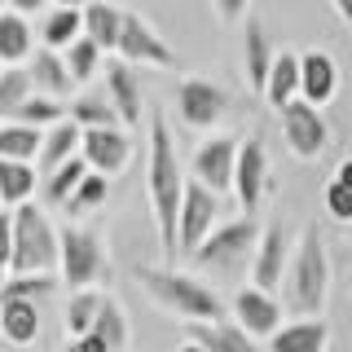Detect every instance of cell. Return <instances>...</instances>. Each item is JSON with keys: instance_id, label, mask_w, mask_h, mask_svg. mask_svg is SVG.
Segmentation results:
<instances>
[{"instance_id": "21", "label": "cell", "mask_w": 352, "mask_h": 352, "mask_svg": "<svg viewBox=\"0 0 352 352\" xmlns=\"http://www.w3.org/2000/svg\"><path fill=\"white\" fill-rule=\"evenodd\" d=\"M242 66H247V84L256 93H264L269 66H273V44H269L264 22H256V18H242Z\"/></svg>"}, {"instance_id": "4", "label": "cell", "mask_w": 352, "mask_h": 352, "mask_svg": "<svg viewBox=\"0 0 352 352\" xmlns=\"http://www.w3.org/2000/svg\"><path fill=\"white\" fill-rule=\"evenodd\" d=\"M31 273H58V225L36 198L14 207V256H9V278Z\"/></svg>"}, {"instance_id": "19", "label": "cell", "mask_w": 352, "mask_h": 352, "mask_svg": "<svg viewBox=\"0 0 352 352\" xmlns=\"http://www.w3.org/2000/svg\"><path fill=\"white\" fill-rule=\"evenodd\" d=\"M27 75H31V84H36V93L44 97H71L75 93V80H71V71H66V62H62V53L58 49H40L27 58Z\"/></svg>"}, {"instance_id": "28", "label": "cell", "mask_w": 352, "mask_h": 352, "mask_svg": "<svg viewBox=\"0 0 352 352\" xmlns=\"http://www.w3.org/2000/svg\"><path fill=\"white\" fill-rule=\"evenodd\" d=\"M80 14H84V36L93 40L102 53H115L119 27H124V9L110 5V0H93L88 9H80Z\"/></svg>"}, {"instance_id": "10", "label": "cell", "mask_w": 352, "mask_h": 352, "mask_svg": "<svg viewBox=\"0 0 352 352\" xmlns=\"http://www.w3.org/2000/svg\"><path fill=\"white\" fill-rule=\"evenodd\" d=\"M278 115H282V137H286V150H291L295 159L313 163L317 154H322V150L330 146V128H326L322 106H313V102H304V97H295V102H291V106H282Z\"/></svg>"}, {"instance_id": "42", "label": "cell", "mask_w": 352, "mask_h": 352, "mask_svg": "<svg viewBox=\"0 0 352 352\" xmlns=\"http://www.w3.org/2000/svg\"><path fill=\"white\" fill-rule=\"evenodd\" d=\"M49 5H53V0H9V9L22 14V18H27V14H44Z\"/></svg>"}, {"instance_id": "12", "label": "cell", "mask_w": 352, "mask_h": 352, "mask_svg": "<svg viewBox=\"0 0 352 352\" xmlns=\"http://www.w3.org/2000/svg\"><path fill=\"white\" fill-rule=\"evenodd\" d=\"M234 159H238V137H220V132L207 137L190 159L194 181L207 185L212 194H234Z\"/></svg>"}, {"instance_id": "34", "label": "cell", "mask_w": 352, "mask_h": 352, "mask_svg": "<svg viewBox=\"0 0 352 352\" xmlns=\"http://www.w3.org/2000/svg\"><path fill=\"white\" fill-rule=\"evenodd\" d=\"M102 300L106 295L97 291H71V300H66V335L71 339H80V335H88L93 330V322H97V308H102Z\"/></svg>"}, {"instance_id": "46", "label": "cell", "mask_w": 352, "mask_h": 352, "mask_svg": "<svg viewBox=\"0 0 352 352\" xmlns=\"http://www.w3.org/2000/svg\"><path fill=\"white\" fill-rule=\"evenodd\" d=\"M53 5H62V9H88L93 0H53Z\"/></svg>"}, {"instance_id": "24", "label": "cell", "mask_w": 352, "mask_h": 352, "mask_svg": "<svg viewBox=\"0 0 352 352\" xmlns=\"http://www.w3.org/2000/svg\"><path fill=\"white\" fill-rule=\"evenodd\" d=\"M66 119H71V124H80V128H124L106 88H80V93H75V102L66 106Z\"/></svg>"}, {"instance_id": "33", "label": "cell", "mask_w": 352, "mask_h": 352, "mask_svg": "<svg viewBox=\"0 0 352 352\" xmlns=\"http://www.w3.org/2000/svg\"><path fill=\"white\" fill-rule=\"evenodd\" d=\"M93 335L97 339H106V348L110 352H128V344H132V330H128V313L119 308L115 300H102V308H97V322H93Z\"/></svg>"}, {"instance_id": "11", "label": "cell", "mask_w": 352, "mask_h": 352, "mask_svg": "<svg viewBox=\"0 0 352 352\" xmlns=\"http://www.w3.org/2000/svg\"><path fill=\"white\" fill-rule=\"evenodd\" d=\"M115 58H124L128 66H137V62H141V66H163V71H172V66H176L172 44L163 40L141 14H132V9H124V27H119Z\"/></svg>"}, {"instance_id": "29", "label": "cell", "mask_w": 352, "mask_h": 352, "mask_svg": "<svg viewBox=\"0 0 352 352\" xmlns=\"http://www.w3.org/2000/svg\"><path fill=\"white\" fill-rule=\"evenodd\" d=\"M84 36V14L80 9H44V22H40V44L44 49H66V44H75Z\"/></svg>"}, {"instance_id": "27", "label": "cell", "mask_w": 352, "mask_h": 352, "mask_svg": "<svg viewBox=\"0 0 352 352\" xmlns=\"http://www.w3.org/2000/svg\"><path fill=\"white\" fill-rule=\"evenodd\" d=\"M36 53V36H31V22L14 14V9H0V62L5 66H22Z\"/></svg>"}, {"instance_id": "31", "label": "cell", "mask_w": 352, "mask_h": 352, "mask_svg": "<svg viewBox=\"0 0 352 352\" xmlns=\"http://www.w3.org/2000/svg\"><path fill=\"white\" fill-rule=\"evenodd\" d=\"M44 132L31 124H18V119H5L0 124V159H22V163H36Z\"/></svg>"}, {"instance_id": "7", "label": "cell", "mask_w": 352, "mask_h": 352, "mask_svg": "<svg viewBox=\"0 0 352 352\" xmlns=\"http://www.w3.org/2000/svg\"><path fill=\"white\" fill-rule=\"evenodd\" d=\"M273 194V163L260 137L238 141V159H234V198L242 207V216H256L260 203Z\"/></svg>"}, {"instance_id": "22", "label": "cell", "mask_w": 352, "mask_h": 352, "mask_svg": "<svg viewBox=\"0 0 352 352\" xmlns=\"http://www.w3.org/2000/svg\"><path fill=\"white\" fill-rule=\"evenodd\" d=\"M190 344H198L203 352H260V344L234 322H190Z\"/></svg>"}, {"instance_id": "20", "label": "cell", "mask_w": 352, "mask_h": 352, "mask_svg": "<svg viewBox=\"0 0 352 352\" xmlns=\"http://www.w3.org/2000/svg\"><path fill=\"white\" fill-rule=\"evenodd\" d=\"M40 326H44L40 304H31V300H0V339H5V344L31 348L40 339Z\"/></svg>"}, {"instance_id": "6", "label": "cell", "mask_w": 352, "mask_h": 352, "mask_svg": "<svg viewBox=\"0 0 352 352\" xmlns=\"http://www.w3.org/2000/svg\"><path fill=\"white\" fill-rule=\"evenodd\" d=\"M256 242H260L256 216H238V220L216 225L212 234L198 242V251L190 260L198 264V269H207V273H234V269H242V264H251Z\"/></svg>"}, {"instance_id": "25", "label": "cell", "mask_w": 352, "mask_h": 352, "mask_svg": "<svg viewBox=\"0 0 352 352\" xmlns=\"http://www.w3.org/2000/svg\"><path fill=\"white\" fill-rule=\"evenodd\" d=\"M40 194V172L36 163H22V159H0V203L14 212V207L31 203Z\"/></svg>"}, {"instance_id": "5", "label": "cell", "mask_w": 352, "mask_h": 352, "mask_svg": "<svg viewBox=\"0 0 352 352\" xmlns=\"http://www.w3.org/2000/svg\"><path fill=\"white\" fill-rule=\"evenodd\" d=\"M58 273L71 291H93L97 282H106L110 256L97 229L88 225H62L58 229Z\"/></svg>"}, {"instance_id": "18", "label": "cell", "mask_w": 352, "mask_h": 352, "mask_svg": "<svg viewBox=\"0 0 352 352\" xmlns=\"http://www.w3.org/2000/svg\"><path fill=\"white\" fill-rule=\"evenodd\" d=\"M335 93H339V62L322 49L304 53L300 58V97L313 106H326Z\"/></svg>"}, {"instance_id": "30", "label": "cell", "mask_w": 352, "mask_h": 352, "mask_svg": "<svg viewBox=\"0 0 352 352\" xmlns=\"http://www.w3.org/2000/svg\"><path fill=\"white\" fill-rule=\"evenodd\" d=\"M88 176V163L75 154V159H66L62 168H53L49 176H40V198L44 207H66V198L75 194V185H80Z\"/></svg>"}, {"instance_id": "36", "label": "cell", "mask_w": 352, "mask_h": 352, "mask_svg": "<svg viewBox=\"0 0 352 352\" xmlns=\"http://www.w3.org/2000/svg\"><path fill=\"white\" fill-rule=\"evenodd\" d=\"M31 93H36V84H31L27 66H5V75H0V124H5V119H14L18 106L27 102Z\"/></svg>"}, {"instance_id": "23", "label": "cell", "mask_w": 352, "mask_h": 352, "mask_svg": "<svg viewBox=\"0 0 352 352\" xmlns=\"http://www.w3.org/2000/svg\"><path fill=\"white\" fill-rule=\"evenodd\" d=\"M80 141H84V128L71 124V119H62V124L44 128V141H40V154H36V172L49 176L53 168H62L66 159H75L80 154Z\"/></svg>"}, {"instance_id": "16", "label": "cell", "mask_w": 352, "mask_h": 352, "mask_svg": "<svg viewBox=\"0 0 352 352\" xmlns=\"http://www.w3.org/2000/svg\"><path fill=\"white\" fill-rule=\"evenodd\" d=\"M102 88L110 93V102H115L119 110V124L124 128H137L141 124V115H146V97H141V80H137V71L124 62V58H110L102 66Z\"/></svg>"}, {"instance_id": "40", "label": "cell", "mask_w": 352, "mask_h": 352, "mask_svg": "<svg viewBox=\"0 0 352 352\" xmlns=\"http://www.w3.org/2000/svg\"><path fill=\"white\" fill-rule=\"evenodd\" d=\"M9 256H14V212L0 207V282L9 278Z\"/></svg>"}, {"instance_id": "8", "label": "cell", "mask_w": 352, "mask_h": 352, "mask_svg": "<svg viewBox=\"0 0 352 352\" xmlns=\"http://www.w3.org/2000/svg\"><path fill=\"white\" fill-rule=\"evenodd\" d=\"M229 110H234L229 88L216 84V80H207V75H190V80L176 84V115H181L190 128H198V132L216 128Z\"/></svg>"}, {"instance_id": "37", "label": "cell", "mask_w": 352, "mask_h": 352, "mask_svg": "<svg viewBox=\"0 0 352 352\" xmlns=\"http://www.w3.org/2000/svg\"><path fill=\"white\" fill-rule=\"evenodd\" d=\"M53 291H58V273H31V278H5V282H0V300L44 304Z\"/></svg>"}, {"instance_id": "15", "label": "cell", "mask_w": 352, "mask_h": 352, "mask_svg": "<svg viewBox=\"0 0 352 352\" xmlns=\"http://www.w3.org/2000/svg\"><path fill=\"white\" fill-rule=\"evenodd\" d=\"M234 326H242L251 339H269L282 326V300L273 291H256V286H242L234 291Z\"/></svg>"}, {"instance_id": "32", "label": "cell", "mask_w": 352, "mask_h": 352, "mask_svg": "<svg viewBox=\"0 0 352 352\" xmlns=\"http://www.w3.org/2000/svg\"><path fill=\"white\" fill-rule=\"evenodd\" d=\"M62 62H66V71H71L75 88H84V84H93V75L106 66V53L97 49L88 36H80L75 44H66V49H62Z\"/></svg>"}, {"instance_id": "17", "label": "cell", "mask_w": 352, "mask_h": 352, "mask_svg": "<svg viewBox=\"0 0 352 352\" xmlns=\"http://www.w3.org/2000/svg\"><path fill=\"white\" fill-rule=\"evenodd\" d=\"M264 344H269V352H326L330 326L322 317H295V322H282Z\"/></svg>"}, {"instance_id": "48", "label": "cell", "mask_w": 352, "mask_h": 352, "mask_svg": "<svg viewBox=\"0 0 352 352\" xmlns=\"http://www.w3.org/2000/svg\"><path fill=\"white\" fill-rule=\"evenodd\" d=\"M62 352H80V348H75V339H71V344H66V348H62Z\"/></svg>"}, {"instance_id": "1", "label": "cell", "mask_w": 352, "mask_h": 352, "mask_svg": "<svg viewBox=\"0 0 352 352\" xmlns=\"http://www.w3.org/2000/svg\"><path fill=\"white\" fill-rule=\"evenodd\" d=\"M146 194H150V212H154L163 256H176V212H181V194H185V172H181V159H176V146H172V128L163 124V115H150Z\"/></svg>"}, {"instance_id": "38", "label": "cell", "mask_w": 352, "mask_h": 352, "mask_svg": "<svg viewBox=\"0 0 352 352\" xmlns=\"http://www.w3.org/2000/svg\"><path fill=\"white\" fill-rule=\"evenodd\" d=\"M18 124H31V128H53V124H62V119H66V106L58 102V97H44V93H31L27 97V102H22L18 106Z\"/></svg>"}, {"instance_id": "43", "label": "cell", "mask_w": 352, "mask_h": 352, "mask_svg": "<svg viewBox=\"0 0 352 352\" xmlns=\"http://www.w3.org/2000/svg\"><path fill=\"white\" fill-rule=\"evenodd\" d=\"M75 348H80V352H110V348H106V339H97L93 330H88V335H80V339H75Z\"/></svg>"}, {"instance_id": "44", "label": "cell", "mask_w": 352, "mask_h": 352, "mask_svg": "<svg viewBox=\"0 0 352 352\" xmlns=\"http://www.w3.org/2000/svg\"><path fill=\"white\" fill-rule=\"evenodd\" d=\"M330 9L344 18V27H352V0H330Z\"/></svg>"}, {"instance_id": "45", "label": "cell", "mask_w": 352, "mask_h": 352, "mask_svg": "<svg viewBox=\"0 0 352 352\" xmlns=\"http://www.w3.org/2000/svg\"><path fill=\"white\" fill-rule=\"evenodd\" d=\"M335 176H339V181H344L348 190H352V159H344V163H339V172H335Z\"/></svg>"}, {"instance_id": "9", "label": "cell", "mask_w": 352, "mask_h": 352, "mask_svg": "<svg viewBox=\"0 0 352 352\" xmlns=\"http://www.w3.org/2000/svg\"><path fill=\"white\" fill-rule=\"evenodd\" d=\"M216 220H220V194H212L198 181H185L181 212H176V256H194L198 242L216 229Z\"/></svg>"}, {"instance_id": "35", "label": "cell", "mask_w": 352, "mask_h": 352, "mask_svg": "<svg viewBox=\"0 0 352 352\" xmlns=\"http://www.w3.org/2000/svg\"><path fill=\"white\" fill-rule=\"evenodd\" d=\"M106 198H110V176H102V172L88 168V176H84L80 185H75V194L66 198L62 212H71V216H88V212H97Z\"/></svg>"}, {"instance_id": "3", "label": "cell", "mask_w": 352, "mask_h": 352, "mask_svg": "<svg viewBox=\"0 0 352 352\" xmlns=\"http://www.w3.org/2000/svg\"><path fill=\"white\" fill-rule=\"evenodd\" d=\"M282 291H286L282 308H291L295 317H322L326 291H330V251H326V238L317 225H308L300 242L291 247Z\"/></svg>"}, {"instance_id": "13", "label": "cell", "mask_w": 352, "mask_h": 352, "mask_svg": "<svg viewBox=\"0 0 352 352\" xmlns=\"http://www.w3.org/2000/svg\"><path fill=\"white\" fill-rule=\"evenodd\" d=\"M286 260H291V234H286L282 220H273L269 229H260L256 256H251V286L256 291H278L286 278Z\"/></svg>"}, {"instance_id": "26", "label": "cell", "mask_w": 352, "mask_h": 352, "mask_svg": "<svg viewBox=\"0 0 352 352\" xmlns=\"http://www.w3.org/2000/svg\"><path fill=\"white\" fill-rule=\"evenodd\" d=\"M264 102L273 110L291 106L300 97V58L295 53H273V66H269V84H264Z\"/></svg>"}, {"instance_id": "50", "label": "cell", "mask_w": 352, "mask_h": 352, "mask_svg": "<svg viewBox=\"0 0 352 352\" xmlns=\"http://www.w3.org/2000/svg\"><path fill=\"white\" fill-rule=\"evenodd\" d=\"M0 9H5V0H0Z\"/></svg>"}, {"instance_id": "47", "label": "cell", "mask_w": 352, "mask_h": 352, "mask_svg": "<svg viewBox=\"0 0 352 352\" xmlns=\"http://www.w3.org/2000/svg\"><path fill=\"white\" fill-rule=\"evenodd\" d=\"M176 352H203V348H198V344H190V339H185V344L176 348Z\"/></svg>"}, {"instance_id": "41", "label": "cell", "mask_w": 352, "mask_h": 352, "mask_svg": "<svg viewBox=\"0 0 352 352\" xmlns=\"http://www.w3.org/2000/svg\"><path fill=\"white\" fill-rule=\"evenodd\" d=\"M212 9H216V18L225 22V27H234V22H242V18H247L251 0H212Z\"/></svg>"}, {"instance_id": "14", "label": "cell", "mask_w": 352, "mask_h": 352, "mask_svg": "<svg viewBox=\"0 0 352 352\" xmlns=\"http://www.w3.org/2000/svg\"><path fill=\"white\" fill-rule=\"evenodd\" d=\"M80 159L102 176H119L132 163V137L124 128H84Z\"/></svg>"}, {"instance_id": "2", "label": "cell", "mask_w": 352, "mask_h": 352, "mask_svg": "<svg viewBox=\"0 0 352 352\" xmlns=\"http://www.w3.org/2000/svg\"><path fill=\"white\" fill-rule=\"evenodd\" d=\"M132 278H137V286L150 295L154 308H163V313L181 317V322H220V317H225V304H220V295H216L207 282H198L194 273L137 264V269H132Z\"/></svg>"}, {"instance_id": "49", "label": "cell", "mask_w": 352, "mask_h": 352, "mask_svg": "<svg viewBox=\"0 0 352 352\" xmlns=\"http://www.w3.org/2000/svg\"><path fill=\"white\" fill-rule=\"evenodd\" d=\"M0 75H5V62H0Z\"/></svg>"}, {"instance_id": "39", "label": "cell", "mask_w": 352, "mask_h": 352, "mask_svg": "<svg viewBox=\"0 0 352 352\" xmlns=\"http://www.w3.org/2000/svg\"><path fill=\"white\" fill-rule=\"evenodd\" d=\"M322 203H326V216H330V220H339V225H352V190L339 181V176H330V181H326Z\"/></svg>"}]
</instances>
